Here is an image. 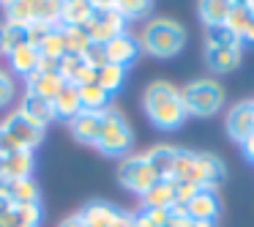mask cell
Here are the masks:
<instances>
[{"label":"cell","instance_id":"cell-30","mask_svg":"<svg viewBox=\"0 0 254 227\" xmlns=\"http://www.w3.org/2000/svg\"><path fill=\"white\" fill-rule=\"evenodd\" d=\"M115 8H118V14H121V17L128 22V19H142V17H148L153 6H150L148 0H118Z\"/></svg>","mask_w":254,"mask_h":227},{"label":"cell","instance_id":"cell-10","mask_svg":"<svg viewBox=\"0 0 254 227\" xmlns=\"http://www.w3.org/2000/svg\"><path fill=\"white\" fill-rule=\"evenodd\" d=\"M186 216L197 225H216L221 216V200L219 192H210V189H199L191 197V203L186 205Z\"/></svg>","mask_w":254,"mask_h":227},{"label":"cell","instance_id":"cell-33","mask_svg":"<svg viewBox=\"0 0 254 227\" xmlns=\"http://www.w3.org/2000/svg\"><path fill=\"white\" fill-rule=\"evenodd\" d=\"M63 33H66L68 55H85V50L90 47V39H88V33H85V28H63Z\"/></svg>","mask_w":254,"mask_h":227},{"label":"cell","instance_id":"cell-28","mask_svg":"<svg viewBox=\"0 0 254 227\" xmlns=\"http://www.w3.org/2000/svg\"><path fill=\"white\" fill-rule=\"evenodd\" d=\"M77 90H79L82 110H90V112H104V110H110V99H112V96H107L96 82L82 85V88H77Z\"/></svg>","mask_w":254,"mask_h":227},{"label":"cell","instance_id":"cell-1","mask_svg":"<svg viewBox=\"0 0 254 227\" xmlns=\"http://www.w3.org/2000/svg\"><path fill=\"white\" fill-rule=\"evenodd\" d=\"M142 110L148 121L161 132H175L186 123L189 112L183 104V93L178 85L167 82V79H153L142 93Z\"/></svg>","mask_w":254,"mask_h":227},{"label":"cell","instance_id":"cell-13","mask_svg":"<svg viewBox=\"0 0 254 227\" xmlns=\"http://www.w3.org/2000/svg\"><path fill=\"white\" fill-rule=\"evenodd\" d=\"M33 170H36L33 151H14V153H8V156L0 159V175H3L6 183L33 178Z\"/></svg>","mask_w":254,"mask_h":227},{"label":"cell","instance_id":"cell-26","mask_svg":"<svg viewBox=\"0 0 254 227\" xmlns=\"http://www.w3.org/2000/svg\"><path fill=\"white\" fill-rule=\"evenodd\" d=\"M252 22H254L252 3H232L230 17H227V30H232V33L243 41V36H246L249 28H252Z\"/></svg>","mask_w":254,"mask_h":227},{"label":"cell","instance_id":"cell-15","mask_svg":"<svg viewBox=\"0 0 254 227\" xmlns=\"http://www.w3.org/2000/svg\"><path fill=\"white\" fill-rule=\"evenodd\" d=\"M241 58H243V47H205V63L216 74H227L232 69H238Z\"/></svg>","mask_w":254,"mask_h":227},{"label":"cell","instance_id":"cell-21","mask_svg":"<svg viewBox=\"0 0 254 227\" xmlns=\"http://www.w3.org/2000/svg\"><path fill=\"white\" fill-rule=\"evenodd\" d=\"M230 8H232L230 0H202V3L197 6L199 22L205 25V30H210V28H227Z\"/></svg>","mask_w":254,"mask_h":227},{"label":"cell","instance_id":"cell-14","mask_svg":"<svg viewBox=\"0 0 254 227\" xmlns=\"http://www.w3.org/2000/svg\"><path fill=\"white\" fill-rule=\"evenodd\" d=\"M101 118L104 112H90V110H82L74 121H68V129H71L74 140L82 145H93L99 143V134H101Z\"/></svg>","mask_w":254,"mask_h":227},{"label":"cell","instance_id":"cell-38","mask_svg":"<svg viewBox=\"0 0 254 227\" xmlns=\"http://www.w3.org/2000/svg\"><path fill=\"white\" fill-rule=\"evenodd\" d=\"M115 227H134V214H128V211H118Z\"/></svg>","mask_w":254,"mask_h":227},{"label":"cell","instance_id":"cell-19","mask_svg":"<svg viewBox=\"0 0 254 227\" xmlns=\"http://www.w3.org/2000/svg\"><path fill=\"white\" fill-rule=\"evenodd\" d=\"M118 211L115 205L110 203H101V200H96V203H88L82 211H79V222H82L85 227H115V219H118Z\"/></svg>","mask_w":254,"mask_h":227},{"label":"cell","instance_id":"cell-45","mask_svg":"<svg viewBox=\"0 0 254 227\" xmlns=\"http://www.w3.org/2000/svg\"><path fill=\"white\" fill-rule=\"evenodd\" d=\"M252 123H254V99H252Z\"/></svg>","mask_w":254,"mask_h":227},{"label":"cell","instance_id":"cell-11","mask_svg":"<svg viewBox=\"0 0 254 227\" xmlns=\"http://www.w3.org/2000/svg\"><path fill=\"white\" fill-rule=\"evenodd\" d=\"M104 52H107V61H110L112 66L128 69L131 63H137L139 55H142V47H139V39H137V36H131V33L126 30V33L115 36L110 44H104Z\"/></svg>","mask_w":254,"mask_h":227},{"label":"cell","instance_id":"cell-2","mask_svg":"<svg viewBox=\"0 0 254 227\" xmlns=\"http://www.w3.org/2000/svg\"><path fill=\"white\" fill-rule=\"evenodd\" d=\"M224 178H227V170H224V161H221L219 156L208 153V151L178 148L175 170H172L170 181L191 183V186H197V189L219 192V186L224 183Z\"/></svg>","mask_w":254,"mask_h":227},{"label":"cell","instance_id":"cell-7","mask_svg":"<svg viewBox=\"0 0 254 227\" xmlns=\"http://www.w3.org/2000/svg\"><path fill=\"white\" fill-rule=\"evenodd\" d=\"M90 44H110L115 36L126 33V19L118 14L115 3H93V14H90L88 25H85Z\"/></svg>","mask_w":254,"mask_h":227},{"label":"cell","instance_id":"cell-12","mask_svg":"<svg viewBox=\"0 0 254 227\" xmlns=\"http://www.w3.org/2000/svg\"><path fill=\"white\" fill-rule=\"evenodd\" d=\"M224 126H227V134H230V140H235L238 145L246 143V140L254 134V123H252V99L232 104L230 110H227Z\"/></svg>","mask_w":254,"mask_h":227},{"label":"cell","instance_id":"cell-17","mask_svg":"<svg viewBox=\"0 0 254 227\" xmlns=\"http://www.w3.org/2000/svg\"><path fill=\"white\" fill-rule=\"evenodd\" d=\"M19 112L28 115L33 123H39V126H44V129H47V123L55 121V107H52V101L41 99V96L30 93V90H25L22 101H19Z\"/></svg>","mask_w":254,"mask_h":227},{"label":"cell","instance_id":"cell-25","mask_svg":"<svg viewBox=\"0 0 254 227\" xmlns=\"http://www.w3.org/2000/svg\"><path fill=\"white\" fill-rule=\"evenodd\" d=\"M55 107V118H63V121H74V118L82 112V101H79V90L74 85H66L63 93L52 101Z\"/></svg>","mask_w":254,"mask_h":227},{"label":"cell","instance_id":"cell-24","mask_svg":"<svg viewBox=\"0 0 254 227\" xmlns=\"http://www.w3.org/2000/svg\"><path fill=\"white\" fill-rule=\"evenodd\" d=\"M6 197L11 200L14 205H39L41 192H39V183L33 178H25V181H8L6 183Z\"/></svg>","mask_w":254,"mask_h":227},{"label":"cell","instance_id":"cell-23","mask_svg":"<svg viewBox=\"0 0 254 227\" xmlns=\"http://www.w3.org/2000/svg\"><path fill=\"white\" fill-rule=\"evenodd\" d=\"M39 61L41 52L33 50V47H19L8 55V66H11V74H19L22 79H30L36 72H39Z\"/></svg>","mask_w":254,"mask_h":227},{"label":"cell","instance_id":"cell-4","mask_svg":"<svg viewBox=\"0 0 254 227\" xmlns=\"http://www.w3.org/2000/svg\"><path fill=\"white\" fill-rule=\"evenodd\" d=\"M183 93V104H186V112L194 118H210L216 112H221L224 107V85L213 77H199V79H191L189 85L181 88Z\"/></svg>","mask_w":254,"mask_h":227},{"label":"cell","instance_id":"cell-42","mask_svg":"<svg viewBox=\"0 0 254 227\" xmlns=\"http://www.w3.org/2000/svg\"><path fill=\"white\" fill-rule=\"evenodd\" d=\"M0 55H6V30L0 25Z\"/></svg>","mask_w":254,"mask_h":227},{"label":"cell","instance_id":"cell-16","mask_svg":"<svg viewBox=\"0 0 254 227\" xmlns=\"http://www.w3.org/2000/svg\"><path fill=\"white\" fill-rule=\"evenodd\" d=\"M142 211H170L175 208V181H159L139 197Z\"/></svg>","mask_w":254,"mask_h":227},{"label":"cell","instance_id":"cell-35","mask_svg":"<svg viewBox=\"0 0 254 227\" xmlns=\"http://www.w3.org/2000/svg\"><path fill=\"white\" fill-rule=\"evenodd\" d=\"M14 96H17V82H14V74H8V72H3V69H0V110L11 104Z\"/></svg>","mask_w":254,"mask_h":227},{"label":"cell","instance_id":"cell-34","mask_svg":"<svg viewBox=\"0 0 254 227\" xmlns=\"http://www.w3.org/2000/svg\"><path fill=\"white\" fill-rule=\"evenodd\" d=\"M11 219L14 222H22V225H30V227H39V222H41V205H14Z\"/></svg>","mask_w":254,"mask_h":227},{"label":"cell","instance_id":"cell-29","mask_svg":"<svg viewBox=\"0 0 254 227\" xmlns=\"http://www.w3.org/2000/svg\"><path fill=\"white\" fill-rule=\"evenodd\" d=\"M39 52L44 58H52V61H61V58L68 55V44H66V33H63L61 25H55V28L50 30V36H47V41L39 47Z\"/></svg>","mask_w":254,"mask_h":227},{"label":"cell","instance_id":"cell-32","mask_svg":"<svg viewBox=\"0 0 254 227\" xmlns=\"http://www.w3.org/2000/svg\"><path fill=\"white\" fill-rule=\"evenodd\" d=\"M205 47H243V41L227 28H210L205 30Z\"/></svg>","mask_w":254,"mask_h":227},{"label":"cell","instance_id":"cell-41","mask_svg":"<svg viewBox=\"0 0 254 227\" xmlns=\"http://www.w3.org/2000/svg\"><path fill=\"white\" fill-rule=\"evenodd\" d=\"M61 227H85V225L79 222V216L74 214V216H68V219H63V222H61Z\"/></svg>","mask_w":254,"mask_h":227},{"label":"cell","instance_id":"cell-22","mask_svg":"<svg viewBox=\"0 0 254 227\" xmlns=\"http://www.w3.org/2000/svg\"><path fill=\"white\" fill-rule=\"evenodd\" d=\"M90 14H93V3H88V0H68V3H61L58 25H63V28H85Z\"/></svg>","mask_w":254,"mask_h":227},{"label":"cell","instance_id":"cell-31","mask_svg":"<svg viewBox=\"0 0 254 227\" xmlns=\"http://www.w3.org/2000/svg\"><path fill=\"white\" fill-rule=\"evenodd\" d=\"M3 30H6V58L11 55L19 47H30L28 44V25H11L3 22Z\"/></svg>","mask_w":254,"mask_h":227},{"label":"cell","instance_id":"cell-27","mask_svg":"<svg viewBox=\"0 0 254 227\" xmlns=\"http://www.w3.org/2000/svg\"><path fill=\"white\" fill-rule=\"evenodd\" d=\"M123 82H126V69L112 66V63L96 69V85H99V88L104 90L107 96H115L118 90L123 88Z\"/></svg>","mask_w":254,"mask_h":227},{"label":"cell","instance_id":"cell-37","mask_svg":"<svg viewBox=\"0 0 254 227\" xmlns=\"http://www.w3.org/2000/svg\"><path fill=\"white\" fill-rule=\"evenodd\" d=\"M11 211H14V203L6 197V192H0V222L6 219V216L11 214Z\"/></svg>","mask_w":254,"mask_h":227},{"label":"cell","instance_id":"cell-6","mask_svg":"<svg viewBox=\"0 0 254 227\" xmlns=\"http://www.w3.org/2000/svg\"><path fill=\"white\" fill-rule=\"evenodd\" d=\"M3 14H6V22L11 25H30V22L58 25L61 3H55V0H11V3H3Z\"/></svg>","mask_w":254,"mask_h":227},{"label":"cell","instance_id":"cell-46","mask_svg":"<svg viewBox=\"0 0 254 227\" xmlns=\"http://www.w3.org/2000/svg\"><path fill=\"white\" fill-rule=\"evenodd\" d=\"M252 8H254V3H252Z\"/></svg>","mask_w":254,"mask_h":227},{"label":"cell","instance_id":"cell-43","mask_svg":"<svg viewBox=\"0 0 254 227\" xmlns=\"http://www.w3.org/2000/svg\"><path fill=\"white\" fill-rule=\"evenodd\" d=\"M243 44H254V22H252V28L246 30V36H243Z\"/></svg>","mask_w":254,"mask_h":227},{"label":"cell","instance_id":"cell-44","mask_svg":"<svg viewBox=\"0 0 254 227\" xmlns=\"http://www.w3.org/2000/svg\"><path fill=\"white\" fill-rule=\"evenodd\" d=\"M189 227H216V225H197V222H189Z\"/></svg>","mask_w":254,"mask_h":227},{"label":"cell","instance_id":"cell-8","mask_svg":"<svg viewBox=\"0 0 254 227\" xmlns=\"http://www.w3.org/2000/svg\"><path fill=\"white\" fill-rule=\"evenodd\" d=\"M118 181H121L123 189H128V192H134L137 197H142V194L148 192L150 186H156L161 178L156 175L153 167L148 164L145 153H134V156H126V159L121 161V167H118Z\"/></svg>","mask_w":254,"mask_h":227},{"label":"cell","instance_id":"cell-20","mask_svg":"<svg viewBox=\"0 0 254 227\" xmlns=\"http://www.w3.org/2000/svg\"><path fill=\"white\" fill-rule=\"evenodd\" d=\"M145 159L153 167V172L161 181H170L172 170H175V159H178V148L175 145H153V148L145 151Z\"/></svg>","mask_w":254,"mask_h":227},{"label":"cell","instance_id":"cell-40","mask_svg":"<svg viewBox=\"0 0 254 227\" xmlns=\"http://www.w3.org/2000/svg\"><path fill=\"white\" fill-rule=\"evenodd\" d=\"M134 227H153V222H150L148 216L139 211V214H134Z\"/></svg>","mask_w":254,"mask_h":227},{"label":"cell","instance_id":"cell-39","mask_svg":"<svg viewBox=\"0 0 254 227\" xmlns=\"http://www.w3.org/2000/svg\"><path fill=\"white\" fill-rule=\"evenodd\" d=\"M241 151H243V156H246V161H252V164H254V134L241 145Z\"/></svg>","mask_w":254,"mask_h":227},{"label":"cell","instance_id":"cell-9","mask_svg":"<svg viewBox=\"0 0 254 227\" xmlns=\"http://www.w3.org/2000/svg\"><path fill=\"white\" fill-rule=\"evenodd\" d=\"M0 129L11 137V143L17 145L19 151H33L36 145H41V140H44V126H39V123H33L28 115H22V112H11L8 118H3V123H0Z\"/></svg>","mask_w":254,"mask_h":227},{"label":"cell","instance_id":"cell-5","mask_svg":"<svg viewBox=\"0 0 254 227\" xmlns=\"http://www.w3.org/2000/svg\"><path fill=\"white\" fill-rule=\"evenodd\" d=\"M134 145V132L128 126L126 115L121 110H104V118H101V134L96 148L104 156H112V159H126L128 151Z\"/></svg>","mask_w":254,"mask_h":227},{"label":"cell","instance_id":"cell-18","mask_svg":"<svg viewBox=\"0 0 254 227\" xmlns=\"http://www.w3.org/2000/svg\"><path fill=\"white\" fill-rule=\"evenodd\" d=\"M66 85L68 82L61 77V74H39L36 72L30 79H25V90H30V93L41 96V99H47V101H55L58 96L63 93Z\"/></svg>","mask_w":254,"mask_h":227},{"label":"cell","instance_id":"cell-36","mask_svg":"<svg viewBox=\"0 0 254 227\" xmlns=\"http://www.w3.org/2000/svg\"><path fill=\"white\" fill-rule=\"evenodd\" d=\"M85 63H88V66H93V69H101V66H107V52H104V47L101 44H90L88 50H85Z\"/></svg>","mask_w":254,"mask_h":227},{"label":"cell","instance_id":"cell-3","mask_svg":"<svg viewBox=\"0 0 254 227\" xmlns=\"http://www.w3.org/2000/svg\"><path fill=\"white\" fill-rule=\"evenodd\" d=\"M139 47L153 58H175L186 47V28L172 17H156L142 28Z\"/></svg>","mask_w":254,"mask_h":227}]
</instances>
